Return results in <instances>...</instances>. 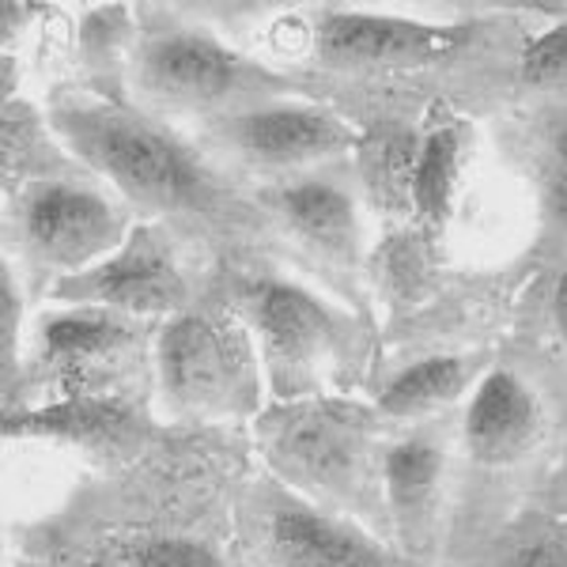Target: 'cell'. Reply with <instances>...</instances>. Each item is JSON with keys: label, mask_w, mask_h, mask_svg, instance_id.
<instances>
[{"label": "cell", "mask_w": 567, "mask_h": 567, "mask_svg": "<svg viewBox=\"0 0 567 567\" xmlns=\"http://www.w3.org/2000/svg\"><path fill=\"white\" fill-rule=\"evenodd\" d=\"M80 167L50 130V117L31 103L4 99V182L8 189L31 178H61Z\"/></svg>", "instance_id": "19"}, {"label": "cell", "mask_w": 567, "mask_h": 567, "mask_svg": "<svg viewBox=\"0 0 567 567\" xmlns=\"http://www.w3.org/2000/svg\"><path fill=\"white\" fill-rule=\"evenodd\" d=\"M379 409L337 393L272 401L258 413V446L291 492L337 515L368 518L382 503L386 451L379 454Z\"/></svg>", "instance_id": "3"}, {"label": "cell", "mask_w": 567, "mask_h": 567, "mask_svg": "<svg viewBox=\"0 0 567 567\" xmlns=\"http://www.w3.org/2000/svg\"><path fill=\"white\" fill-rule=\"evenodd\" d=\"M122 567H227L213 545L194 537H136L122 545Z\"/></svg>", "instance_id": "21"}, {"label": "cell", "mask_w": 567, "mask_h": 567, "mask_svg": "<svg viewBox=\"0 0 567 567\" xmlns=\"http://www.w3.org/2000/svg\"><path fill=\"white\" fill-rule=\"evenodd\" d=\"M16 567H39V564H16Z\"/></svg>", "instance_id": "29"}, {"label": "cell", "mask_w": 567, "mask_h": 567, "mask_svg": "<svg viewBox=\"0 0 567 567\" xmlns=\"http://www.w3.org/2000/svg\"><path fill=\"white\" fill-rule=\"evenodd\" d=\"M553 155H556V163H567V125H560V130L553 133Z\"/></svg>", "instance_id": "28"}, {"label": "cell", "mask_w": 567, "mask_h": 567, "mask_svg": "<svg viewBox=\"0 0 567 567\" xmlns=\"http://www.w3.org/2000/svg\"><path fill=\"white\" fill-rule=\"evenodd\" d=\"M50 296L58 303L106 307L148 322V318H171L186 310L189 284L167 231L144 219L133 224L125 243L99 265L53 280Z\"/></svg>", "instance_id": "8"}, {"label": "cell", "mask_w": 567, "mask_h": 567, "mask_svg": "<svg viewBox=\"0 0 567 567\" xmlns=\"http://www.w3.org/2000/svg\"><path fill=\"white\" fill-rule=\"evenodd\" d=\"M133 84L171 110H213L269 91L277 80L205 27L159 23L130 53Z\"/></svg>", "instance_id": "6"}, {"label": "cell", "mask_w": 567, "mask_h": 567, "mask_svg": "<svg viewBox=\"0 0 567 567\" xmlns=\"http://www.w3.org/2000/svg\"><path fill=\"white\" fill-rule=\"evenodd\" d=\"M254 545L269 567H393V556L355 518L318 507L288 484L254 492Z\"/></svg>", "instance_id": "9"}, {"label": "cell", "mask_w": 567, "mask_h": 567, "mask_svg": "<svg viewBox=\"0 0 567 567\" xmlns=\"http://www.w3.org/2000/svg\"><path fill=\"white\" fill-rule=\"evenodd\" d=\"M8 224L23 261L53 272V280L99 265L133 227L125 205L72 175L31 178L8 189Z\"/></svg>", "instance_id": "5"}, {"label": "cell", "mask_w": 567, "mask_h": 567, "mask_svg": "<svg viewBox=\"0 0 567 567\" xmlns=\"http://www.w3.org/2000/svg\"><path fill=\"white\" fill-rule=\"evenodd\" d=\"M473 152H477V130H473V122L462 110L446 103H435L427 110V122L420 125L413 224L435 235L451 219Z\"/></svg>", "instance_id": "15"}, {"label": "cell", "mask_w": 567, "mask_h": 567, "mask_svg": "<svg viewBox=\"0 0 567 567\" xmlns=\"http://www.w3.org/2000/svg\"><path fill=\"white\" fill-rule=\"evenodd\" d=\"M0 352H4V382H8V398L16 386V363H20V329H23V296L16 288V272L12 265H4L0 272Z\"/></svg>", "instance_id": "24"}, {"label": "cell", "mask_w": 567, "mask_h": 567, "mask_svg": "<svg viewBox=\"0 0 567 567\" xmlns=\"http://www.w3.org/2000/svg\"><path fill=\"white\" fill-rule=\"evenodd\" d=\"M379 277L398 303H416L435 280V235L420 224L393 231L379 250Z\"/></svg>", "instance_id": "20"}, {"label": "cell", "mask_w": 567, "mask_h": 567, "mask_svg": "<svg viewBox=\"0 0 567 567\" xmlns=\"http://www.w3.org/2000/svg\"><path fill=\"white\" fill-rule=\"evenodd\" d=\"M503 567H567V545L560 537H534V542L518 545Z\"/></svg>", "instance_id": "25"}, {"label": "cell", "mask_w": 567, "mask_h": 567, "mask_svg": "<svg viewBox=\"0 0 567 567\" xmlns=\"http://www.w3.org/2000/svg\"><path fill=\"white\" fill-rule=\"evenodd\" d=\"M227 310L250 333L272 401L329 398L368 360L360 318L280 272L239 277Z\"/></svg>", "instance_id": "2"}, {"label": "cell", "mask_w": 567, "mask_h": 567, "mask_svg": "<svg viewBox=\"0 0 567 567\" xmlns=\"http://www.w3.org/2000/svg\"><path fill=\"white\" fill-rule=\"evenodd\" d=\"M416 155L420 130L401 122H382L360 133L355 144V171H360L363 197L386 219L413 224V189H416Z\"/></svg>", "instance_id": "17"}, {"label": "cell", "mask_w": 567, "mask_h": 567, "mask_svg": "<svg viewBox=\"0 0 567 567\" xmlns=\"http://www.w3.org/2000/svg\"><path fill=\"white\" fill-rule=\"evenodd\" d=\"M473 42V23H432L368 8H326L315 23V53L341 69H424Z\"/></svg>", "instance_id": "10"}, {"label": "cell", "mask_w": 567, "mask_h": 567, "mask_svg": "<svg viewBox=\"0 0 567 567\" xmlns=\"http://www.w3.org/2000/svg\"><path fill=\"white\" fill-rule=\"evenodd\" d=\"M360 133L344 122L337 110L318 103H291V99H265L258 106H246L219 125V141L243 159L258 167L291 171L310 167L318 159H333L341 152H355Z\"/></svg>", "instance_id": "11"}, {"label": "cell", "mask_w": 567, "mask_h": 567, "mask_svg": "<svg viewBox=\"0 0 567 567\" xmlns=\"http://www.w3.org/2000/svg\"><path fill=\"white\" fill-rule=\"evenodd\" d=\"M50 130L84 171L103 175L130 205L144 213H216L224 186L205 159L182 136L163 130L141 110H130L103 95L53 99L45 110Z\"/></svg>", "instance_id": "1"}, {"label": "cell", "mask_w": 567, "mask_h": 567, "mask_svg": "<svg viewBox=\"0 0 567 567\" xmlns=\"http://www.w3.org/2000/svg\"><path fill=\"white\" fill-rule=\"evenodd\" d=\"M4 439H31L80 451L87 458L130 462L148 446L152 420L125 393L103 398H65L45 401L39 409H20L4 416Z\"/></svg>", "instance_id": "12"}, {"label": "cell", "mask_w": 567, "mask_h": 567, "mask_svg": "<svg viewBox=\"0 0 567 567\" xmlns=\"http://www.w3.org/2000/svg\"><path fill=\"white\" fill-rule=\"evenodd\" d=\"M545 435V409L515 371H488L465 405L462 439L470 458L484 470L523 462Z\"/></svg>", "instance_id": "14"}, {"label": "cell", "mask_w": 567, "mask_h": 567, "mask_svg": "<svg viewBox=\"0 0 567 567\" xmlns=\"http://www.w3.org/2000/svg\"><path fill=\"white\" fill-rule=\"evenodd\" d=\"M272 213L299 243L333 261H355L363 246L360 208L349 189L326 178H296L269 189Z\"/></svg>", "instance_id": "16"}, {"label": "cell", "mask_w": 567, "mask_h": 567, "mask_svg": "<svg viewBox=\"0 0 567 567\" xmlns=\"http://www.w3.org/2000/svg\"><path fill=\"white\" fill-rule=\"evenodd\" d=\"M545 216L567 239V163H553L545 175Z\"/></svg>", "instance_id": "26"}, {"label": "cell", "mask_w": 567, "mask_h": 567, "mask_svg": "<svg viewBox=\"0 0 567 567\" xmlns=\"http://www.w3.org/2000/svg\"><path fill=\"white\" fill-rule=\"evenodd\" d=\"M125 45H130V12L122 4L91 8L80 23V50L91 65H110L117 53H125Z\"/></svg>", "instance_id": "23"}, {"label": "cell", "mask_w": 567, "mask_h": 567, "mask_svg": "<svg viewBox=\"0 0 567 567\" xmlns=\"http://www.w3.org/2000/svg\"><path fill=\"white\" fill-rule=\"evenodd\" d=\"M446 446L432 427L401 435L382 465V507L386 526L409 556H427L443 526Z\"/></svg>", "instance_id": "13"}, {"label": "cell", "mask_w": 567, "mask_h": 567, "mask_svg": "<svg viewBox=\"0 0 567 567\" xmlns=\"http://www.w3.org/2000/svg\"><path fill=\"white\" fill-rule=\"evenodd\" d=\"M518 72L537 91H567V16L526 42Z\"/></svg>", "instance_id": "22"}, {"label": "cell", "mask_w": 567, "mask_h": 567, "mask_svg": "<svg viewBox=\"0 0 567 567\" xmlns=\"http://www.w3.org/2000/svg\"><path fill=\"white\" fill-rule=\"evenodd\" d=\"M553 315H556V326H560L564 341H567V272L556 284V296H553Z\"/></svg>", "instance_id": "27"}, {"label": "cell", "mask_w": 567, "mask_h": 567, "mask_svg": "<svg viewBox=\"0 0 567 567\" xmlns=\"http://www.w3.org/2000/svg\"><path fill=\"white\" fill-rule=\"evenodd\" d=\"M144 344H148L144 318L117 315L106 307L61 303V310H50L39 322L31 374L50 386L45 401L122 393L117 386L133 374Z\"/></svg>", "instance_id": "7"}, {"label": "cell", "mask_w": 567, "mask_h": 567, "mask_svg": "<svg viewBox=\"0 0 567 567\" xmlns=\"http://www.w3.org/2000/svg\"><path fill=\"white\" fill-rule=\"evenodd\" d=\"M155 386L167 413L189 420L258 416L265 374L231 310H178L152 337Z\"/></svg>", "instance_id": "4"}, {"label": "cell", "mask_w": 567, "mask_h": 567, "mask_svg": "<svg viewBox=\"0 0 567 567\" xmlns=\"http://www.w3.org/2000/svg\"><path fill=\"white\" fill-rule=\"evenodd\" d=\"M470 363L458 355H432V360L409 363L382 386L379 409L382 420H398V424H416V420L435 416L443 405L458 401L470 386Z\"/></svg>", "instance_id": "18"}]
</instances>
